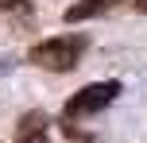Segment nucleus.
<instances>
[{"label":"nucleus","mask_w":147,"mask_h":143,"mask_svg":"<svg viewBox=\"0 0 147 143\" xmlns=\"http://www.w3.org/2000/svg\"><path fill=\"white\" fill-rule=\"evenodd\" d=\"M120 97V81H93L85 89H78L74 97L66 101V120H78V116H93V112H105L112 101Z\"/></svg>","instance_id":"nucleus-2"},{"label":"nucleus","mask_w":147,"mask_h":143,"mask_svg":"<svg viewBox=\"0 0 147 143\" xmlns=\"http://www.w3.org/2000/svg\"><path fill=\"white\" fill-rule=\"evenodd\" d=\"M136 12H147V0H136Z\"/></svg>","instance_id":"nucleus-7"},{"label":"nucleus","mask_w":147,"mask_h":143,"mask_svg":"<svg viewBox=\"0 0 147 143\" xmlns=\"http://www.w3.org/2000/svg\"><path fill=\"white\" fill-rule=\"evenodd\" d=\"M112 8V0H78L66 8V23H81V19H97Z\"/></svg>","instance_id":"nucleus-4"},{"label":"nucleus","mask_w":147,"mask_h":143,"mask_svg":"<svg viewBox=\"0 0 147 143\" xmlns=\"http://www.w3.org/2000/svg\"><path fill=\"white\" fill-rule=\"evenodd\" d=\"M89 50V39L85 35H54V39H43L27 50V62L31 66H43V70H54V74H66L81 62V54Z\"/></svg>","instance_id":"nucleus-1"},{"label":"nucleus","mask_w":147,"mask_h":143,"mask_svg":"<svg viewBox=\"0 0 147 143\" xmlns=\"http://www.w3.org/2000/svg\"><path fill=\"white\" fill-rule=\"evenodd\" d=\"M0 12H27V0H0Z\"/></svg>","instance_id":"nucleus-6"},{"label":"nucleus","mask_w":147,"mask_h":143,"mask_svg":"<svg viewBox=\"0 0 147 143\" xmlns=\"http://www.w3.org/2000/svg\"><path fill=\"white\" fill-rule=\"evenodd\" d=\"M62 132H66V136H70V143H101V139H97V136H89V132H78V128H74L70 120L62 124Z\"/></svg>","instance_id":"nucleus-5"},{"label":"nucleus","mask_w":147,"mask_h":143,"mask_svg":"<svg viewBox=\"0 0 147 143\" xmlns=\"http://www.w3.org/2000/svg\"><path fill=\"white\" fill-rule=\"evenodd\" d=\"M47 112H27L20 120V128H16V143H51V132H47Z\"/></svg>","instance_id":"nucleus-3"}]
</instances>
